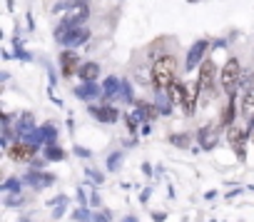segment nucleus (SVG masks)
Returning a JSON list of instances; mask_svg holds the SVG:
<instances>
[{
    "mask_svg": "<svg viewBox=\"0 0 254 222\" xmlns=\"http://www.w3.org/2000/svg\"><path fill=\"white\" fill-rule=\"evenodd\" d=\"M90 40V30L85 28V25H80V28H70L63 38H60V45H65L67 50H72L75 45H82V43H87Z\"/></svg>",
    "mask_w": 254,
    "mask_h": 222,
    "instance_id": "7",
    "label": "nucleus"
},
{
    "mask_svg": "<svg viewBox=\"0 0 254 222\" xmlns=\"http://www.w3.org/2000/svg\"><path fill=\"white\" fill-rule=\"evenodd\" d=\"M75 217H77V220H90V215H87L85 210H77V212H75Z\"/></svg>",
    "mask_w": 254,
    "mask_h": 222,
    "instance_id": "28",
    "label": "nucleus"
},
{
    "mask_svg": "<svg viewBox=\"0 0 254 222\" xmlns=\"http://www.w3.org/2000/svg\"><path fill=\"white\" fill-rule=\"evenodd\" d=\"M77 75H80L82 82H95L100 77V65L97 63H82L80 70H77Z\"/></svg>",
    "mask_w": 254,
    "mask_h": 222,
    "instance_id": "13",
    "label": "nucleus"
},
{
    "mask_svg": "<svg viewBox=\"0 0 254 222\" xmlns=\"http://www.w3.org/2000/svg\"><path fill=\"white\" fill-rule=\"evenodd\" d=\"M197 140H199V148H202V150H214V145H217V140H219V128H217V125L202 128L199 135H197Z\"/></svg>",
    "mask_w": 254,
    "mask_h": 222,
    "instance_id": "9",
    "label": "nucleus"
},
{
    "mask_svg": "<svg viewBox=\"0 0 254 222\" xmlns=\"http://www.w3.org/2000/svg\"><path fill=\"white\" fill-rule=\"evenodd\" d=\"M75 155H77V157H90V150H85V148L77 145V148H75Z\"/></svg>",
    "mask_w": 254,
    "mask_h": 222,
    "instance_id": "27",
    "label": "nucleus"
},
{
    "mask_svg": "<svg viewBox=\"0 0 254 222\" xmlns=\"http://www.w3.org/2000/svg\"><path fill=\"white\" fill-rule=\"evenodd\" d=\"M167 97L172 100V105L185 107V100H187V85H185L182 80H175V82L170 85V90H167Z\"/></svg>",
    "mask_w": 254,
    "mask_h": 222,
    "instance_id": "11",
    "label": "nucleus"
},
{
    "mask_svg": "<svg viewBox=\"0 0 254 222\" xmlns=\"http://www.w3.org/2000/svg\"><path fill=\"white\" fill-rule=\"evenodd\" d=\"M252 143H254V133H252Z\"/></svg>",
    "mask_w": 254,
    "mask_h": 222,
    "instance_id": "32",
    "label": "nucleus"
},
{
    "mask_svg": "<svg viewBox=\"0 0 254 222\" xmlns=\"http://www.w3.org/2000/svg\"><path fill=\"white\" fill-rule=\"evenodd\" d=\"M190 140H192V138H190L187 133H182V135H172V138H170V143H172V145H177V148H182V150H185V148H190Z\"/></svg>",
    "mask_w": 254,
    "mask_h": 222,
    "instance_id": "23",
    "label": "nucleus"
},
{
    "mask_svg": "<svg viewBox=\"0 0 254 222\" xmlns=\"http://www.w3.org/2000/svg\"><path fill=\"white\" fill-rule=\"evenodd\" d=\"M242 115L249 120V125H254V87H249L242 97Z\"/></svg>",
    "mask_w": 254,
    "mask_h": 222,
    "instance_id": "14",
    "label": "nucleus"
},
{
    "mask_svg": "<svg viewBox=\"0 0 254 222\" xmlns=\"http://www.w3.org/2000/svg\"><path fill=\"white\" fill-rule=\"evenodd\" d=\"M155 105H157V110H160V115H170V113H172V107H170L172 100L167 97V92H157V102H155Z\"/></svg>",
    "mask_w": 254,
    "mask_h": 222,
    "instance_id": "21",
    "label": "nucleus"
},
{
    "mask_svg": "<svg viewBox=\"0 0 254 222\" xmlns=\"http://www.w3.org/2000/svg\"><path fill=\"white\" fill-rule=\"evenodd\" d=\"M60 205H65V197H60ZM63 212H65V207H58V210H55V217H60Z\"/></svg>",
    "mask_w": 254,
    "mask_h": 222,
    "instance_id": "29",
    "label": "nucleus"
},
{
    "mask_svg": "<svg viewBox=\"0 0 254 222\" xmlns=\"http://www.w3.org/2000/svg\"><path fill=\"white\" fill-rule=\"evenodd\" d=\"M175 70H177V58L175 55H162L152 65V87L155 92H167L170 85L175 82Z\"/></svg>",
    "mask_w": 254,
    "mask_h": 222,
    "instance_id": "1",
    "label": "nucleus"
},
{
    "mask_svg": "<svg viewBox=\"0 0 254 222\" xmlns=\"http://www.w3.org/2000/svg\"><path fill=\"white\" fill-rule=\"evenodd\" d=\"M214 77H217V65L212 60H204L199 65V75H197V87L199 92H209L212 85H214Z\"/></svg>",
    "mask_w": 254,
    "mask_h": 222,
    "instance_id": "4",
    "label": "nucleus"
},
{
    "mask_svg": "<svg viewBox=\"0 0 254 222\" xmlns=\"http://www.w3.org/2000/svg\"><path fill=\"white\" fill-rule=\"evenodd\" d=\"M120 95H122V100H125V102H132V87H130V82H127V80H122Z\"/></svg>",
    "mask_w": 254,
    "mask_h": 222,
    "instance_id": "24",
    "label": "nucleus"
},
{
    "mask_svg": "<svg viewBox=\"0 0 254 222\" xmlns=\"http://www.w3.org/2000/svg\"><path fill=\"white\" fill-rule=\"evenodd\" d=\"M122 222H137V220H135V217H125Z\"/></svg>",
    "mask_w": 254,
    "mask_h": 222,
    "instance_id": "31",
    "label": "nucleus"
},
{
    "mask_svg": "<svg viewBox=\"0 0 254 222\" xmlns=\"http://www.w3.org/2000/svg\"><path fill=\"white\" fill-rule=\"evenodd\" d=\"M60 65H63V77L77 75V70H80V58L75 55V50H63V53H60Z\"/></svg>",
    "mask_w": 254,
    "mask_h": 222,
    "instance_id": "8",
    "label": "nucleus"
},
{
    "mask_svg": "<svg viewBox=\"0 0 254 222\" xmlns=\"http://www.w3.org/2000/svg\"><path fill=\"white\" fill-rule=\"evenodd\" d=\"M97 95H102V87H97L95 82H85V85L75 87V97H80V100H95Z\"/></svg>",
    "mask_w": 254,
    "mask_h": 222,
    "instance_id": "15",
    "label": "nucleus"
},
{
    "mask_svg": "<svg viewBox=\"0 0 254 222\" xmlns=\"http://www.w3.org/2000/svg\"><path fill=\"white\" fill-rule=\"evenodd\" d=\"M239 80H242V65H239L237 58H229V60L224 63L222 73H219V85H222L224 92L234 95V87L239 85Z\"/></svg>",
    "mask_w": 254,
    "mask_h": 222,
    "instance_id": "2",
    "label": "nucleus"
},
{
    "mask_svg": "<svg viewBox=\"0 0 254 222\" xmlns=\"http://www.w3.org/2000/svg\"><path fill=\"white\" fill-rule=\"evenodd\" d=\"M120 162H122V155H120V152H112V155L107 157V170H117Z\"/></svg>",
    "mask_w": 254,
    "mask_h": 222,
    "instance_id": "25",
    "label": "nucleus"
},
{
    "mask_svg": "<svg viewBox=\"0 0 254 222\" xmlns=\"http://www.w3.org/2000/svg\"><path fill=\"white\" fill-rule=\"evenodd\" d=\"M247 138H249V128H239V125L227 128V140L232 148H242L247 143Z\"/></svg>",
    "mask_w": 254,
    "mask_h": 222,
    "instance_id": "12",
    "label": "nucleus"
},
{
    "mask_svg": "<svg viewBox=\"0 0 254 222\" xmlns=\"http://www.w3.org/2000/svg\"><path fill=\"white\" fill-rule=\"evenodd\" d=\"M25 180H28V182H33L38 190H43L45 185H53V182H55V177H53V175H43V172H35V170H33Z\"/></svg>",
    "mask_w": 254,
    "mask_h": 222,
    "instance_id": "17",
    "label": "nucleus"
},
{
    "mask_svg": "<svg viewBox=\"0 0 254 222\" xmlns=\"http://www.w3.org/2000/svg\"><path fill=\"white\" fill-rule=\"evenodd\" d=\"M100 87H102V95H105V97H112V95H117V92H120L122 82H120L115 75H110V77H105V80H102V85H100Z\"/></svg>",
    "mask_w": 254,
    "mask_h": 222,
    "instance_id": "16",
    "label": "nucleus"
},
{
    "mask_svg": "<svg viewBox=\"0 0 254 222\" xmlns=\"http://www.w3.org/2000/svg\"><path fill=\"white\" fill-rule=\"evenodd\" d=\"M137 113H140L145 120H152V118H157V115H160V110H157V105H150V102H137Z\"/></svg>",
    "mask_w": 254,
    "mask_h": 222,
    "instance_id": "20",
    "label": "nucleus"
},
{
    "mask_svg": "<svg viewBox=\"0 0 254 222\" xmlns=\"http://www.w3.org/2000/svg\"><path fill=\"white\" fill-rule=\"evenodd\" d=\"M150 130H152V128H150V123H145V125H142V135H150Z\"/></svg>",
    "mask_w": 254,
    "mask_h": 222,
    "instance_id": "30",
    "label": "nucleus"
},
{
    "mask_svg": "<svg viewBox=\"0 0 254 222\" xmlns=\"http://www.w3.org/2000/svg\"><path fill=\"white\" fill-rule=\"evenodd\" d=\"M90 115L97 118L100 123H117L120 113H117V107H110V105H90Z\"/></svg>",
    "mask_w": 254,
    "mask_h": 222,
    "instance_id": "10",
    "label": "nucleus"
},
{
    "mask_svg": "<svg viewBox=\"0 0 254 222\" xmlns=\"http://www.w3.org/2000/svg\"><path fill=\"white\" fill-rule=\"evenodd\" d=\"M20 185H23V180H18V177H10V180L3 185V190H8V192H10V190H20Z\"/></svg>",
    "mask_w": 254,
    "mask_h": 222,
    "instance_id": "26",
    "label": "nucleus"
},
{
    "mask_svg": "<svg viewBox=\"0 0 254 222\" xmlns=\"http://www.w3.org/2000/svg\"><path fill=\"white\" fill-rule=\"evenodd\" d=\"M207 48H209V43L207 40H197L192 48H190V53H187V60H185V70H197L202 63H204V53H207Z\"/></svg>",
    "mask_w": 254,
    "mask_h": 222,
    "instance_id": "5",
    "label": "nucleus"
},
{
    "mask_svg": "<svg viewBox=\"0 0 254 222\" xmlns=\"http://www.w3.org/2000/svg\"><path fill=\"white\" fill-rule=\"evenodd\" d=\"M234 113H237V97L229 95V102H227V110L222 115V125H229L232 128V120H234Z\"/></svg>",
    "mask_w": 254,
    "mask_h": 222,
    "instance_id": "19",
    "label": "nucleus"
},
{
    "mask_svg": "<svg viewBox=\"0 0 254 222\" xmlns=\"http://www.w3.org/2000/svg\"><path fill=\"white\" fill-rule=\"evenodd\" d=\"M197 92H199L197 82H194V85H187V100H185V113H187V115H194V105H197Z\"/></svg>",
    "mask_w": 254,
    "mask_h": 222,
    "instance_id": "18",
    "label": "nucleus"
},
{
    "mask_svg": "<svg viewBox=\"0 0 254 222\" xmlns=\"http://www.w3.org/2000/svg\"><path fill=\"white\" fill-rule=\"evenodd\" d=\"M45 157H48V160H63V157H65V150L58 148V145H48V148H45Z\"/></svg>",
    "mask_w": 254,
    "mask_h": 222,
    "instance_id": "22",
    "label": "nucleus"
},
{
    "mask_svg": "<svg viewBox=\"0 0 254 222\" xmlns=\"http://www.w3.org/2000/svg\"><path fill=\"white\" fill-rule=\"evenodd\" d=\"M35 152H38V148L30 145V143H25V140H18V143H13V145L8 148V155H10V160H15V162H28V160L35 157Z\"/></svg>",
    "mask_w": 254,
    "mask_h": 222,
    "instance_id": "6",
    "label": "nucleus"
},
{
    "mask_svg": "<svg viewBox=\"0 0 254 222\" xmlns=\"http://www.w3.org/2000/svg\"><path fill=\"white\" fill-rule=\"evenodd\" d=\"M90 15V5L85 3V0H70L67 3V13H65V23L70 28H80Z\"/></svg>",
    "mask_w": 254,
    "mask_h": 222,
    "instance_id": "3",
    "label": "nucleus"
},
{
    "mask_svg": "<svg viewBox=\"0 0 254 222\" xmlns=\"http://www.w3.org/2000/svg\"><path fill=\"white\" fill-rule=\"evenodd\" d=\"M190 3H197V0H190Z\"/></svg>",
    "mask_w": 254,
    "mask_h": 222,
    "instance_id": "33",
    "label": "nucleus"
}]
</instances>
